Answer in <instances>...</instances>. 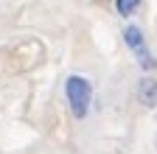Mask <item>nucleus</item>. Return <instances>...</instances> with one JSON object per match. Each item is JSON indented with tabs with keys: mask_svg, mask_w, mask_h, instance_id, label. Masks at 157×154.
Instances as JSON below:
<instances>
[{
	"mask_svg": "<svg viewBox=\"0 0 157 154\" xmlns=\"http://www.w3.org/2000/svg\"><path fill=\"white\" fill-rule=\"evenodd\" d=\"M65 98L70 104V112H73V118H87V112H90V101H93V84L84 79V76H67V81H65Z\"/></svg>",
	"mask_w": 157,
	"mask_h": 154,
	"instance_id": "1",
	"label": "nucleus"
},
{
	"mask_svg": "<svg viewBox=\"0 0 157 154\" xmlns=\"http://www.w3.org/2000/svg\"><path fill=\"white\" fill-rule=\"evenodd\" d=\"M124 42H126V48L132 51V56L137 59V65H140L143 70H157V59H154V53L149 51L146 36H143V31L137 25H126L124 28Z\"/></svg>",
	"mask_w": 157,
	"mask_h": 154,
	"instance_id": "2",
	"label": "nucleus"
},
{
	"mask_svg": "<svg viewBox=\"0 0 157 154\" xmlns=\"http://www.w3.org/2000/svg\"><path fill=\"white\" fill-rule=\"evenodd\" d=\"M137 101H140L143 107H149V109L157 107V79L143 76V79L137 81Z\"/></svg>",
	"mask_w": 157,
	"mask_h": 154,
	"instance_id": "3",
	"label": "nucleus"
},
{
	"mask_svg": "<svg viewBox=\"0 0 157 154\" xmlns=\"http://www.w3.org/2000/svg\"><path fill=\"white\" fill-rule=\"evenodd\" d=\"M137 6H140V0H115V11L121 17H132L137 11Z\"/></svg>",
	"mask_w": 157,
	"mask_h": 154,
	"instance_id": "4",
	"label": "nucleus"
}]
</instances>
